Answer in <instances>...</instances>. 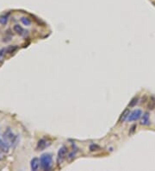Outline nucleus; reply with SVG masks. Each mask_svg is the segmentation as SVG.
<instances>
[{
  "instance_id": "dca6fc26",
  "label": "nucleus",
  "mask_w": 155,
  "mask_h": 171,
  "mask_svg": "<svg viewBox=\"0 0 155 171\" xmlns=\"http://www.w3.org/2000/svg\"><path fill=\"white\" fill-rule=\"evenodd\" d=\"M155 108V99L153 97H152L150 99L149 103H148V109L149 110H153Z\"/></svg>"
},
{
  "instance_id": "6ab92c4d",
  "label": "nucleus",
  "mask_w": 155,
  "mask_h": 171,
  "mask_svg": "<svg viewBox=\"0 0 155 171\" xmlns=\"http://www.w3.org/2000/svg\"><path fill=\"white\" fill-rule=\"evenodd\" d=\"M135 129H136V124H134L132 127H131V131H130V134L134 133V131H135Z\"/></svg>"
},
{
  "instance_id": "f8f14e48",
  "label": "nucleus",
  "mask_w": 155,
  "mask_h": 171,
  "mask_svg": "<svg viewBox=\"0 0 155 171\" xmlns=\"http://www.w3.org/2000/svg\"><path fill=\"white\" fill-rule=\"evenodd\" d=\"M20 20H21V22L22 23V24L25 25V26H30V25H31V21H30V19L26 17V16H22V17H21Z\"/></svg>"
},
{
  "instance_id": "f3484780",
  "label": "nucleus",
  "mask_w": 155,
  "mask_h": 171,
  "mask_svg": "<svg viewBox=\"0 0 155 171\" xmlns=\"http://www.w3.org/2000/svg\"><path fill=\"white\" fill-rule=\"evenodd\" d=\"M77 152H78V149L76 148L75 149V150H73L72 151V153H70L69 155H68V160L69 161H72L73 158L75 157V155H76V154H77Z\"/></svg>"
},
{
  "instance_id": "7ed1b4c3",
  "label": "nucleus",
  "mask_w": 155,
  "mask_h": 171,
  "mask_svg": "<svg viewBox=\"0 0 155 171\" xmlns=\"http://www.w3.org/2000/svg\"><path fill=\"white\" fill-rule=\"evenodd\" d=\"M142 111L140 110V109H135L133 112H130L129 113V116L128 118V122H134V121H137L139 120L140 118H141L142 116Z\"/></svg>"
},
{
  "instance_id": "9d476101",
  "label": "nucleus",
  "mask_w": 155,
  "mask_h": 171,
  "mask_svg": "<svg viewBox=\"0 0 155 171\" xmlns=\"http://www.w3.org/2000/svg\"><path fill=\"white\" fill-rule=\"evenodd\" d=\"M129 113H130V110L127 108V109H125L124 111L123 112V113L121 114V116H120V118H119V123H123L124 122L126 119H128V116H129Z\"/></svg>"
},
{
  "instance_id": "20e7f679",
  "label": "nucleus",
  "mask_w": 155,
  "mask_h": 171,
  "mask_svg": "<svg viewBox=\"0 0 155 171\" xmlns=\"http://www.w3.org/2000/svg\"><path fill=\"white\" fill-rule=\"evenodd\" d=\"M66 154H67V148L66 146H62L58 151V155H57V162L59 164L62 163V162L65 160L66 156Z\"/></svg>"
},
{
  "instance_id": "0eeeda50",
  "label": "nucleus",
  "mask_w": 155,
  "mask_h": 171,
  "mask_svg": "<svg viewBox=\"0 0 155 171\" xmlns=\"http://www.w3.org/2000/svg\"><path fill=\"white\" fill-rule=\"evenodd\" d=\"M0 150L3 151V152H5V153H8L9 150H10V145L9 144L5 142V140L0 138Z\"/></svg>"
},
{
  "instance_id": "ddd939ff",
  "label": "nucleus",
  "mask_w": 155,
  "mask_h": 171,
  "mask_svg": "<svg viewBox=\"0 0 155 171\" xmlns=\"http://www.w3.org/2000/svg\"><path fill=\"white\" fill-rule=\"evenodd\" d=\"M8 19H9L8 15H2V16H0V24H2V25L7 24Z\"/></svg>"
},
{
  "instance_id": "6e6552de",
  "label": "nucleus",
  "mask_w": 155,
  "mask_h": 171,
  "mask_svg": "<svg viewBox=\"0 0 155 171\" xmlns=\"http://www.w3.org/2000/svg\"><path fill=\"white\" fill-rule=\"evenodd\" d=\"M48 146V141L45 140V139H41V140H39V142H38L36 149H37V150H45Z\"/></svg>"
},
{
  "instance_id": "4468645a",
  "label": "nucleus",
  "mask_w": 155,
  "mask_h": 171,
  "mask_svg": "<svg viewBox=\"0 0 155 171\" xmlns=\"http://www.w3.org/2000/svg\"><path fill=\"white\" fill-rule=\"evenodd\" d=\"M139 101V97H134L132 99H131V101L129 102V104H128V106L129 107H134L136 105H137V103Z\"/></svg>"
},
{
  "instance_id": "f03ea898",
  "label": "nucleus",
  "mask_w": 155,
  "mask_h": 171,
  "mask_svg": "<svg viewBox=\"0 0 155 171\" xmlns=\"http://www.w3.org/2000/svg\"><path fill=\"white\" fill-rule=\"evenodd\" d=\"M4 140L7 142L9 145H14L16 144L17 141V136L13 133L11 129L8 128L6 131L4 133Z\"/></svg>"
},
{
  "instance_id": "423d86ee",
  "label": "nucleus",
  "mask_w": 155,
  "mask_h": 171,
  "mask_svg": "<svg viewBox=\"0 0 155 171\" xmlns=\"http://www.w3.org/2000/svg\"><path fill=\"white\" fill-rule=\"evenodd\" d=\"M150 115H149V112H145L142 114V116H141V122L140 124H142V125H145V126H148L150 124Z\"/></svg>"
},
{
  "instance_id": "aec40b11",
  "label": "nucleus",
  "mask_w": 155,
  "mask_h": 171,
  "mask_svg": "<svg viewBox=\"0 0 155 171\" xmlns=\"http://www.w3.org/2000/svg\"><path fill=\"white\" fill-rule=\"evenodd\" d=\"M5 158V155L4 154H2L1 152H0V161H3L4 159Z\"/></svg>"
},
{
  "instance_id": "2eb2a0df",
  "label": "nucleus",
  "mask_w": 155,
  "mask_h": 171,
  "mask_svg": "<svg viewBox=\"0 0 155 171\" xmlns=\"http://www.w3.org/2000/svg\"><path fill=\"white\" fill-rule=\"evenodd\" d=\"M5 55H6L5 48L0 49V63H2V62H3V61H5Z\"/></svg>"
},
{
  "instance_id": "a211bd4d",
  "label": "nucleus",
  "mask_w": 155,
  "mask_h": 171,
  "mask_svg": "<svg viewBox=\"0 0 155 171\" xmlns=\"http://www.w3.org/2000/svg\"><path fill=\"white\" fill-rule=\"evenodd\" d=\"M100 150V147L97 145H90V150L91 151H96V150Z\"/></svg>"
},
{
  "instance_id": "39448f33",
  "label": "nucleus",
  "mask_w": 155,
  "mask_h": 171,
  "mask_svg": "<svg viewBox=\"0 0 155 171\" xmlns=\"http://www.w3.org/2000/svg\"><path fill=\"white\" fill-rule=\"evenodd\" d=\"M13 30H14V31H15L17 35H19V36H21V37H25L28 35V30H24L21 25H19V24L14 25Z\"/></svg>"
},
{
  "instance_id": "1a4fd4ad",
  "label": "nucleus",
  "mask_w": 155,
  "mask_h": 171,
  "mask_svg": "<svg viewBox=\"0 0 155 171\" xmlns=\"http://www.w3.org/2000/svg\"><path fill=\"white\" fill-rule=\"evenodd\" d=\"M40 160L36 158V157H35V158H33L31 162H30V168H31V169L32 170H38V169H39V167H40Z\"/></svg>"
},
{
  "instance_id": "f257e3e1",
  "label": "nucleus",
  "mask_w": 155,
  "mask_h": 171,
  "mask_svg": "<svg viewBox=\"0 0 155 171\" xmlns=\"http://www.w3.org/2000/svg\"><path fill=\"white\" fill-rule=\"evenodd\" d=\"M53 155L49 153L42 154L40 157V165L43 170H50L53 167Z\"/></svg>"
},
{
  "instance_id": "9b49d317",
  "label": "nucleus",
  "mask_w": 155,
  "mask_h": 171,
  "mask_svg": "<svg viewBox=\"0 0 155 171\" xmlns=\"http://www.w3.org/2000/svg\"><path fill=\"white\" fill-rule=\"evenodd\" d=\"M18 47L16 45H11V46H9L5 48V52L6 54H10L11 55L13 53H15L16 50H17Z\"/></svg>"
}]
</instances>
